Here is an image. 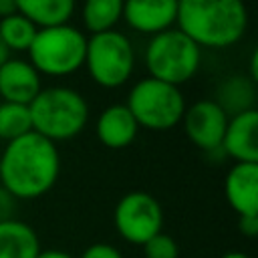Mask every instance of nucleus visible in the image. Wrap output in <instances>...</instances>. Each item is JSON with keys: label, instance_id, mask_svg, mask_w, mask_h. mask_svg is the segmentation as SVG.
<instances>
[{"label": "nucleus", "instance_id": "423d86ee", "mask_svg": "<svg viewBox=\"0 0 258 258\" xmlns=\"http://www.w3.org/2000/svg\"><path fill=\"white\" fill-rule=\"evenodd\" d=\"M125 107L131 111L139 127L149 131H169L181 123L185 99L179 87L145 77L131 87Z\"/></svg>", "mask_w": 258, "mask_h": 258}, {"label": "nucleus", "instance_id": "9d476101", "mask_svg": "<svg viewBox=\"0 0 258 258\" xmlns=\"http://www.w3.org/2000/svg\"><path fill=\"white\" fill-rule=\"evenodd\" d=\"M220 149L236 163H258V111L254 107L228 117Z\"/></svg>", "mask_w": 258, "mask_h": 258}, {"label": "nucleus", "instance_id": "6e6552de", "mask_svg": "<svg viewBox=\"0 0 258 258\" xmlns=\"http://www.w3.org/2000/svg\"><path fill=\"white\" fill-rule=\"evenodd\" d=\"M113 224L125 242L143 246L149 238L163 232L161 204L147 191H129L117 202Z\"/></svg>", "mask_w": 258, "mask_h": 258}, {"label": "nucleus", "instance_id": "f257e3e1", "mask_svg": "<svg viewBox=\"0 0 258 258\" xmlns=\"http://www.w3.org/2000/svg\"><path fill=\"white\" fill-rule=\"evenodd\" d=\"M58 173L56 143L34 131L8 141L0 155V187L14 200H36L48 194Z\"/></svg>", "mask_w": 258, "mask_h": 258}, {"label": "nucleus", "instance_id": "a211bd4d", "mask_svg": "<svg viewBox=\"0 0 258 258\" xmlns=\"http://www.w3.org/2000/svg\"><path fill=\"white\" fill-rule=\"evenodd\" d=\"M36 26L24 18L22 14H12L6 18H0V40L8 48V52H26L36 36Z\"/></svg>", "mask_w": 258, "mask_h": 258}, {"label": "nucleus", "instance_id": "f03ea898", "mask_svg": "<svg viewBox=\"0 0 258 258\" xmlns=\"http://www.w3.org/2000/svg\"><path fill=\"white\" fill-rule=\"evenodd\" d=\"M177 30L200 48H228L248 30L244 0H177Z\"/></svg>", "mask_w": 258, "mask_h": 258}, {"label": "nucleus", "instance_id": "aec40b11", "mask_svg": "<svg viewBox=\"0 0 258 258\" xmlns=\"http://www.w3.org/2000/svg\"><path fill=\"white\" fill-rule=\"evenodd\" d=\"M252 81L250 79H242V77H234L224 81L222 89H220V105L228 115L240 113L244 109H252Z\"/></svg>", "mask_w": 258, "mask_h": 258}, {"label": "nucleus", "instance_id": "ddd939ff", "mask_svg": "<svg viewBox=\"0 0 258 258\" xmlns=\"http://www.w3.org/2000/svg\"><path fill=\"white\" fill-rule=\"evenodd\" d=\"M224 194L238 216H258V163H234L226 175Z\"/></svg>", "mask_w": 258, "mask_h": 258}, {"label": "nucleus", "instance_id": "b1692460", "mask_svg": "<svg viewBox=\"0 0 258 258\" xmlns=\"http://www.w3.org/2000/svg\"><path fill=\"white\" fill-rule=\"evenodd\" d=\"M36 258H73V256L69 252H64V250H58V248H48V250L40 248Z\"/></svg>", "mask_w": 258, "mask_h": 258}, {"label": "nucleus", "instance_id": "dca6fc26", "mask_svg": "<svg viewBox=\"0 0 258 258\" xmlns=\"http://www.w3.org/2000/svg\"><path fill=\"white\" fill-rule=\"evenodd\" d=\"M77 0H16V10L36 28L69 24Z\"/></svg>", "mask_w": 258, "mask_h": 258}, {"label": "nucleus", "instance_id": "5701e85b", "mask_svg": "<svg viewBox=\"0 0 258 258\" xmlns=\"http://www.w3.org/2000/svg\"><path fill=\"white\" fill-rule=\"evenodd\" d=\"M238 230L246 238H254L258 234V216H238Z\"/></svg>", "mask_w": 258, "mask_h": 258}, {"label": "nucleus", "instance_id": "7ed1b4c3", "mask_svg": "<svg viewBox=\"0 0 258 258\" xmlns=\"http://www.w3.org/2000/svg\"><path fill=\"white\" fill-rule=\"evenodd\" d=\"M28 113L32 131L52 143L77 137L89 121L85 97L71 87L40 89L28 105Z\"/></svg>", "mask_w": 258, "mask_h": 258}, {"label": "nucleus", "instance_id": "f3484780", "mask_svg": "<svg viewBox=\"0 0 258 258\" xmlns=\"http://www.w3.org/2000/svg\"><path fill=\"white\" fill-rule=\"evenodd\" d=\"M81 18L91 34L115 30L117 22L123 18V0H85Z\"/></svg>", "mask_w": 258, "mask_h": 258}, {"label": "nucleus", "instance_id": "412c9836", "mask_svg": "<svg viewBox=\"0 0 258 258\" xmlns=\"http://www.w3.org/2000/svg\"><path fill=\"white\" fill-rule=\"evenodd\" d=\"M145 258H179V244L165 232L155 234L143 244Z\"/></svg>", "mask_w": 258, "mask_h": 258}, {"label": "nucleus", "instance_id": "9b49d317", "mask_svg": "<svg viewBox=\"0 0 258 258\" xmlns=\"http://www.w3.org/2000/svg\"><path fill=\"white\" fill-rule=\"evenodd\" d=\"M177 0H123V20L139 34H159L175 24Z\"/></svg>", "mask_w": 258, "mask_h": 258}, {"label": "nucleus", "instance_id": "f8f14e48", "mask_svg": "<svg viewBox=\"0 0 258 258\" xmlns=\"http://www.w3.org/2000/svg\"><path fill=\"white\" fill-rule=\"evenodd\" d=\"M40 75L24 58H8L0 67V97L6 103L30 105L40 93Z\"/></svg>", "mask_w": 258, "mask_h": 258}, {"label": "nucleus", "instance_id": "a878e982", "mask_svg": "<svg viewBox=\"0 0 258 258\" xmlns=\"http://www.w3.org/2000/svg\"><path fill=\"white\" fill-rule=\"evenodd\" d=\"M250 81L256 83L258 81V52L254 50L250 56Z\"/></svg>", "mask_w": 258, "mask_h": 258}, {"label": "nucleus", "instance_id": "6ab92c4d", "mask_svg": "<svg viewBox=\"0 0 258 258\" xmlns=\"http://www.w3.org/2000/svg\"><path fill=\"white\" fill-rule=\"evenodd\" d=\"M32 131L28 105L18 103H0V139L6 143L12 139H18Z\"/></svg>", "mask_w": 258, "mask_h": 258}, {"label": "nucleus", "instance_id": "cd10ccee", "mask_svg": "<svg viewBox=\"0 0 258 258\" xmlns=\"http://www.w3.org/2000/svg\"><path fill=\"white\" fill-rule=\"evenodd\" d=\"M8 58H10V52H8V48H6V46L2 44V40H0V67H2Z\"/></svg>", "mask_w": 258, "mask_h": 258}, {"label": "nucleus", "instance_id": "bb28decb", "mask_svg": "<svg viewBox=\"0 0 258 258\" xmlns=\"http://www.w3.org/2000/svg\"><path fill=\"white\" fill-rule=\"evenodd\" d=\"M220 258H250V256H248V254H244V252H238V250H230V252L222 254Z\"/></svg>", "mask_w": 258, "mask_h": 258}, {"label": "nucleus", "instance_id": "4be33fe9", "mask_svg": "<svg viewBox=\"0 0 258 258\" xmlns=\"http://www.w3.org/2000/svg\"><path fill=\"white\" fill-rule=\"evenodd\" d=\"M79 258H123V254L107 242H97V244L87 246Z\"/></svg>", "mask_w": 258, "mask_h": 258}, {"label": "nucleus", "instance_id": "393cba45", "mask_svg": "<svg viewBox=\"0 0 258 258\" xmlns=\"http://www.w3.org/2000/svg\"><path fill=\"white\" fill-rule=\"evenodd\" d=\"M16 0H0V18L16 14Z\"/></svg>", "mask_w": 258, "mask_h": 258}, {"label": "nucleus", "instance_id": "39448f33", "mask_svg": "<svg viewBox=\"0 0 258 258\" xmlns=\"http://www.w3.org/2000/svg\"><path fill=\"white\" fill-rule=\"evenodd\" d=\"M202 62V48L177 28L153 34L145 48V67L151 79L179 87L194 79Z\"/></svg>", "mask_w": 258, "mask_h": 258}, {"label": "nucleus", "instance_id": "0eeeda50", "mask_svg": "<svg viewBox=\"0 0 258 258\" xmlns=\"http://www.w3.org/2000/svg\"><path fill=\"white\" fill-rule=\"evenodd\" d=\"M89 77L103 89L123 87L135 69V52L131 40L119 30L91 34L87 38L85 62Z\"/></svg>", "mask_w": 258, "mask_h": 258}, {"label": "nucleus", "instance_id": "4468645a", "mask_svg": "<svg viewBox=\"0 0 258 258\" xmlns=\"http://www.w3.org/2000/svg\"><path fill=\"white\" fill-rule=\"evenodd\" d=\"M97 137L109 149H125L129 147L139 131V125L125 103L109 105L101 111L97 119Z\"/></svg>", "mask_w": 258, "mask_h": 258}, {"label": "nucleus", "instance_id": "20e7f679", "mask_svg": "<svg viewBox=\"0 0 258 258\" xmlns=\"http://www.w3.org/2000/svg\"><path fill=\"white\" fill-rule=\"evenodd\" d=\"M87 36L73 24L38 28L28 46V62L38 75L69 77L85 62Z\"/></svg>", "mask_w": 258, "mask_h": 258}, {"label": "nucleus", "instance_id": "1a4fd4ad", "mask_svg": "<svg viewBox=\"0 0 258 258\" xmlns=\"http://www.w3.org/2000/svg\"><path fill=\"white\" fill-rule=\"evenodd\" d=\"M228 113L214 99H202L185 107L181 123L187 139L202 151H218L222 147L224 131L228 125Z\"/></svg>", "mask_w": 258, "mask_h": 258}, {"label": "nucleus", "instance_id": "2eb2a0df", "mask_svg": "<svg viewBox=\"0 0 258 258\" xmlns=\"http://www.w3.org/2000/svg\"><path fill=\"white\" fill-rule=\"evenodd\" d=\"M40 240L34 228L22 220H0V258H36Z\"/></svg>", "mask_w": 258, "mask_h": 258}]
</instances>
